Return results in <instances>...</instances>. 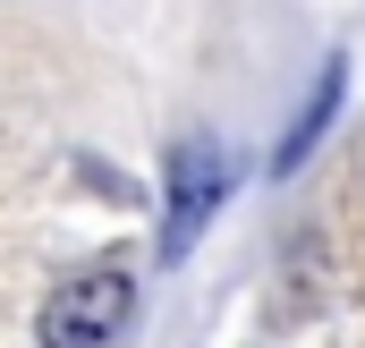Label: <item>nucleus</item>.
Masks as SVG:
<instances>
[{
	"label": "nucleus",
	"instance_id": "obj_1",
	"mask_svg": "<svg viewBox=\"0 0 365 348\" xmlns=\"http://www.w3.org/2000/svg\"><path fill=\"white\" fill-rule=\"evenodd\" d=\"M128 306H136V272H128V263L77 272V280H60V289L43 297V348H102V340H119Z\"/></svg>",
	"mask_w": 365,
	"mask_h": 348
},
{
	"label": "nucleus",
	"instance_id": "obj_2",
	"mask_svg": "<svg viewBox=\"0 0 365 348\" xmlns=\"http://www.w3.org/2000/svg\"><path fill=\"white\" fill-rule=\"evenodd\" d=\"M170 213H162V255L179 263L195 238H204V221H212V204L230 195V162H221V145L212 136H187L179 153H170Z\"/></svg>",
	"mask_w": 365,
	"mask_h": 348
},
{
	"label": "nucleus",
	"instance_id": "obj_3",
	"mask_svg": "<svg viewBox=\"0 0 365 348\" xmlns=\"http://www.w3.org/2000/svg\"><path fill=\"white\" fill-rule=\"evenodd\" d=\"M340 77H349V68L331 60V68H323V86H314V102H306V119H297V128H289V145H280V170H297V162H306V145L331 128V111H340Z\"/></svg>",
	"mask_w": 365,
	"mask_h": 348
}]
</instances>
